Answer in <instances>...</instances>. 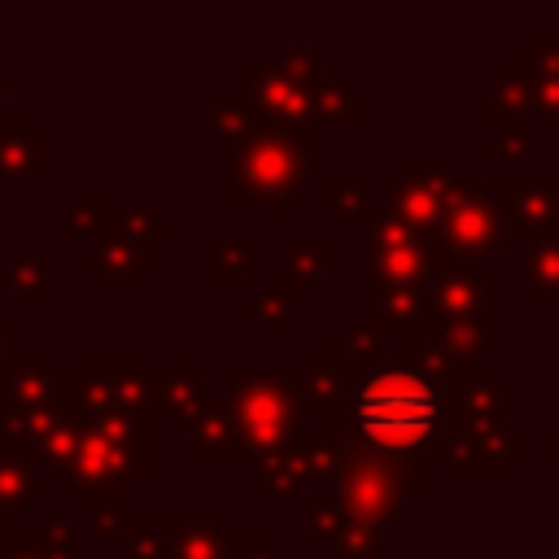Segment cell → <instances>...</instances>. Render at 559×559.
Instances as JSON below:
<instances>
[{
	"instance_id": "1",
	"label": "cell",
	"mask_w": 559,
	"mask_h": 559,
	"mask_svg": "<svg viewBox=\"0 0 559 559\" xmlns=\"http://www.w3.org/2000/svg\"><path fill=\"white\" fill-rule=\"evenodd\" d=\"M354 424L384 454H424L428 445H445L450 411L445 393L419 376L415 367H384L358 380L354 389Z\"/></svg>"
},
{
	"instance_id": "2",
	"label": "cell",
	"mask_w": 559,
	"mask_h": 559,
	"mask_svg": "<svg viewBox=\"0 0 559 559\" xmlns=\"http://www.w3.org/2000/svg\"><path fill=\"white\" fill-rule=\"evenodd\" d=\"M441 236L445 245H454V258L498 249L502 223H498V205L485 201V188H467V183L450 188L445 210H441Z\"/></svg>"
},
{
	"instance_id": "3",
	"label": "cell",
	"mask_w": 559,
	"mask_h": 559,
	"mask_svg": "<svg viewBox=\"0 0 559 559\" xmlns=\"http://www.w3.org/2000/svg\"><path fill=\"white\" fill-rule=\"evenodd\" d=\"M485 306V284L463 271V258L437 262V284H432V314L445 319H476Z\"/></svg>"
},
{
	"instance_id": "4",
	"label": "cell",
	"mask_w": 559,
	"mask_h": 559,
	"mask_svg": "<svg viewBox=\"0 0 559 559\" xmlns=\"http://www.w3.org/2000/svg\"><path fill=\"white\" fill-rule=\"evenodd\" d=\"M240 419H245V428L258 437V441H271V437H284L288 432V424H293V402H288V393H280L275 384H245L240 380Z\"/></svg>"
},
{
	"instance_id": "5",
	"label": "cell",
	"mask_w": 559,
	"mask_h": 559,
	"mask_svg": "<svg viewBox=\"0 0 559 559\" xmlns=\"http://www.w3.org/2000/svg\"><path fill=\"white\" fill-rule=\"evenodd\" d=\"M524 66H528V109L559 114V44L533 39L524 48Z\"/></svg>"
},
{
	"instance_id": "6",
	"label": "cell",
	"mask_w": 559,
	"mask_h": 559,
	"mask_svg": "<svg viewBox=\"0 0 559 559\" xmlns=\"http://www.w3.org/2000/svg\"><path fill=\"white\" fill-rule=\"evenodd\" d=\"M345 502L367 520H384L397 511V480L380 467H354L345 476Z\"/></svg>"
},
{
	"instance_id": "7",
	"label": "cell",
	"mask_w": 559,
	"mask_h": 559,
	"mask_svg": "<svg viewBox=\"0 0 559 559\" xmlns=\"http://www.w3.org/2000/svg\"><path fill=\"white\" fill-rule=\"evenodd\" d=\"M297 144H258L249 157V188H271V183H297Z\"/></svg>"
},
{
	"instance_id": "8",
	"label": "cell",
	"mask_w": 559,
	"mask_h": 559,
	"mask_svg": "<svg viewBox=\"0 0 559 559\" xmlns=\"http://www.w3.org/2000/svg\"><path fill=\"white\" fill-rule=\"evenodd\" d=\"M432 341L441 349H450L454 358L485 354V328H480V319H445V314H432Z\"/></svg>"
},
{
	"instance_id": "9",
	"label": "cell",
	"mask_w": 559,
	"mask_h": 559,
	"mask_svg": "<svg viewBox=\"0 0 559 559\" xmlns=\"http://www.w3.org/2000/svg\"><path fill=\"white\" fill-rule=\"evenodd\" d=\"M376 310H380V323L389 332H402L406 319H415L424 310V288L419 284H384L376 293Z\"/></svg>"
},
{
	"instance_id": "10",
	"label": "cell",
	"mask_w": 559,
	"mask_h": 559,
	"mask_svg": "<svg viewBox=\"0 0 559 559\" xmlns=\"http://www.w3.org/2000/svg\"><path fill=\"white\" fill-rule=\"evenodd\" d=\"M528 284L533 293H555L559 288V245L537 236L528 240Z\"/></svg>"
},
{
	"instance_id": "11",
	"label": "cell",
	"mask_w": 559,
	"mask_h": 559,
	"mask_svg": "<svg viewBox=\"0 0 559 559\" xmlns=\"http://www.w3.org/2000/svg\"><path fill=\"white\" fill-rule=\"evenodd\" d=\"M44 493V480L39 476H31L22 463H13V459H4L0 463V498L4 502H26V498H39Z\"/></svg>"
},
{
	"instance_id": "12",
	"label": "cell",
	"mask_w": 559,
	"mask_h": 559,
	"mask_svg": "<svg viewBox=\"0 0 559 559\" xmlns=\"http://www.w3.org/2000/svg\"><path fill=\"white\" fill-rule=\"evenodd\" d=\"M179 542H183V559H218L223 546H210L205 520H179Z\"/></svg>"
},
{
	"instance_id": "13",
	"label": "cell",
	"mask_w": 559,
	"mask_h": 559,
	"mask_svg": "<svg viewBox=\"0 0 559 559\" xmlns=\"http://www.w3.org/2000/svg\"><path fill=\"white\" fill-rule=\"evenodd\" d=\"M524 140H528L524 122H520V118H511V122H507V131H498V135L489 140V157H515V153H524Z\"/></svg>"
},
{
	"instance_id": "14",
	"label": "cell",
	"mask_w": 559,
	"mask_h": 559,
	"mask_svg": "<svg viewBox=\"0 0 559 559\" xmlns=\"http://www.w3.org/2000/svg\"><path fill=\"white\" fill-rule=\"evenodd\" d=\"M245 258H249L245 240H223V245H218V258H214V271H223L227 262H245Z\"/></svg>"
},
{
	"instance_id": "15",
	"label": "cell",
	"mask_w": 559,
	"mask_h": 559,
	"mask_svg": "<svg viewBox=\"0 0 559 559\" xmlns=\"http://www.w3.org/2000/svg\"><path fill=\"white\" fill-rule=\"evenodd\" d=\"M332 197H336L341 205H345V201L358 205V201H362V188H358V183H332Z\"/></svg>"
},
{
	"instance_id": "16",
	"label": "cell",
	"mask_w": 559,
	"mask_h": 559,
	"mask_svg": "<svg viewBox=\"0 0 559 559\" xmlns=\"http://www.w3.org/2000/svg\"><path fill=\"white\" fill-rule=\"evenodd\" d=\"M546 450H550V454H559V437H550V441H546Z\"/></svg>"
},
{
	"instance_id": "17",
	"label": "cell",
	"mask_w": 559,
	"mask_h": 559,
	"mask_svg": "<svg viewBox=\"0 0 559 559\" xmlns=\"http://www.w3.org/2000/svg\"><path fill=\"white\" fill-rule=\"evenodd\" d=\"M550 192H555V214H559V183H550Z\"/></svg>"
},
{
	"instance_id": "18",
	"label": "cell",
	"mask_w": 559,
	"mask_h": 559,
	"mask_svg": "<svg viewBox=\"0 0 559 559\" xmlns=\"http://www.w3.org/2000/svg\"><path fill=\"white\" fill-rule=\"evenodd\" d=\"M9 559H35V555H9Z\"/></svg>"
},
{
	"instance_id": "19",
	"label": "cell",
	"mask_w": 559,
	"mask_h": 559,
	"mask_svg": "<svg viewBox=\"0 0 559 559\" xmlns=\"http://www.w3.org/2000/svg\"><path fill=\"white\" fill-rule=\"evenodd\" d=\"M441 559H459V555H441Z\"/></svg>"
},
{
	"instance_id": "20",
	"label": "cell",
	"mask_w": 559,
	"mask_h": 559,
	"mask_svg": "<svg viewBox=\"0 0 559 559\" xmlns=\"http://www.w3.org/2000/svg\"><path fill=\"white\" fill-rule=\"evenodd\" d=\"M0 524H4V520H0ZM0 533H4V528H0Z\"/></svg>"
},
{
	"instance_id": "21",
	"label": "cell",
	"mask_w": 559,
	"mask_h": 559,
	"mask_svg": "<svg viewBox=\"0 0 559 559\" xmlns=\"http://www.w3.org/2000/svg\"><path fill=\"white\" fill-rule=\"evenodd\" d=\"M498 559H502V555H498ZM528 559H533V555H528Z\"/></svg>"
}]
</instances>
